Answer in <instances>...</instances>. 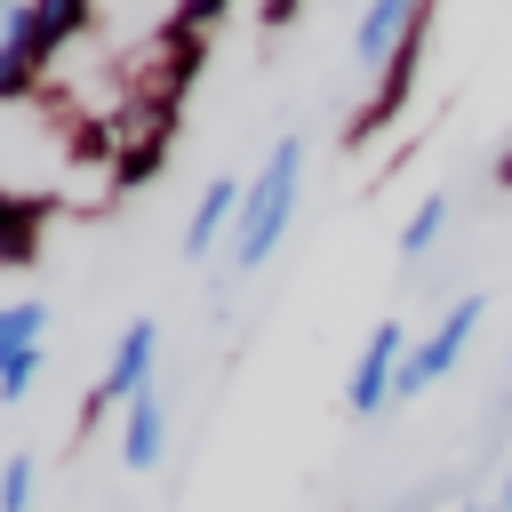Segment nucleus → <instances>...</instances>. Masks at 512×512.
Wrapping results in <instances>:
<instances>
[{"label": "nucleus", "instance_id": "obj_9", "mask_svg": "<svg viewBox=\"0 0 512 512\" xmlns=\"http://www.w3.org/2000/svg\"><path fill=\"white\" fill-rule=\"evenodd\" d=\"M48 216H56V192H0V264H32Z\"/></svg>", "mask_w": 512, "mask_h": 512}, {"label": "nucleus", "instance_id": "obj_13", "mask_svg": "<svg viewBox=\"0 0 512 512\" xmlns=\"http://www.w3.org/2000/svg\"><path fill=\"white\" fill-rule=\"evenodd\" d=\"M0 512H32V456L24 448L0 464Z\"/></svg>", "mask_w": 512, "mask_h": 512}, {"label": "nucleus", "instance_id": "obj_3", "mask_svg": "<svg viewBox=\"0 0 512 512\" xmlns=\"http://www.w3.org/2000/svg\"><path fill=\"white\" fill-rule=\"evenodd\" d=\"M480 312H488V296H456V304H448V312H440V320L408 344V360H400V384H392V392H400V400H416L424 384H440V376L464 360V344H472Z\"/></svg>", "mask_w": 512, "mask_h": 512}, {"label": "nucleus", "instance_id": "obj_5", "mask_svg": "<svg viewBox=\"0 0 512 512\" xmlns=\"http://www.w3.org/2000/svg\"><path fill=\"white\" fill-rule=\"evenodd\" d=\"M88 24H96V8H88V0H16V8H0V40H8V48H24L40 72H48V64H56V48H64V40H80Z\"/></svg>", "mask_w": 512, "mask_h": 512}, {"label": "nucleus", "instance_id": "obj_6", "mask_svg": "<svg viewBox=\"0 0 512 512\" xmlns=\"http://www.w3.org/2000/svg\"><path fill=\"white\" fill-rule=\"evenodd\" d=\"M400 360H408L400 320H376L368 344H360V360H352V376H344V408H352V416H376V408L392 400V384H400Z\"/></svg>", "mask_w": 512, "mask_h": 512}, {"label": "nucleus", "instance_id": "obj_1", "mask_svg": "<svg viewBox=\"0 0 512 512\" xmlns=\"http://www.w3.org/2000/svg\"><path fill=\"white\" fill-rule=\"evenodd\" d=\"M296 184H304V136H280V144L264 152L256 184H248V200H240V224H232V264H240V272L280 248V232H288V216H296Z\"/></svg>", "mask_w": 512, "mask_h": 512}, {"label": "nucleus", "instance_id": "obj_8", "mask_svg": "<svg viewBox=\"0 0 512 512\" xmlns=\"http://www.w3.org/2000/svg\"><path fill=\"white\" fill-rule=\"evenodd\" d=\"M416 16H424V0H376V8H360V24H352V56L360 64H392V48L416 32Z\"/></svg>", "mask_w": 512, "mask_h": 512}, {"label": "nucleus", "instance_id": "obj_7", "mask_svg": "<svg viewBox=\"0 0 512 512\" xmlns=\"http://www.w3.org/2000/svg\"><path fill=\"white\" fill-rule=\"evenodd\" d=\"M40 336H48V304L24 296V304H0V400H24L32 376H40Z\"/></svg>", "mask_w": 512, "mask_h": 512}, {"label": "nucleus", "instance_id": "obj_15", "mask_svg": "<svg viewBox=\"0 0 512 512\" xmlns=\"http://www.w3.org/2000/svg\"><path fill=\"white\" fill-rule=\"evenodd\" d=\"M496 512H512V472H504V488H496Z\"/></svg>", "mask_w": 512, "mask_h": 512}, {"label": "nucleus", "instance_id": "obj_10", "mask_svg": "<svg viewBox=\"0 0 512 512\" xmlns=\"http://www.w3.org/2000/svg\"><path fill=\"white\" fill-rule=\"evenodd\" d=\"M240 200H248V184H232V176H216L200 200H192V224H184V256H208L232 224H240Z\"/></svg>", "mask_w": 512, "mask_h": 512}, {"label": "nucleus", "instance_id": "obj_11", "mask_svg": "<svg viewBox=\"0 0 512 512\" xmlns=\"http://www.w3.org/2000/svg\"><path fill=\"white\" fill-rule=\"evenodd\" d=\"M160 448H168V408H160V384H152L144 400H128L120 456H128V472H152V464H160Z\"/></svg>", "mask_w": 512, "mask_h": 512}, {"label": "nucleus", "instance_id": "obj_2", "mask_svg": "<svg viewBox=\"0 0 512 512\" xmlns=\"http://www.w3.org/2000/svg\"><path fill=\"white\" fill-rule=\"evenodd\" d=\"M152 360H160V328H152V320H128V328H120V344H112V360H104V376H96V384H88V400H80V432H96V416H104V408L144 400V392H152Z\"/></svg>", "mask_w": 512, "mask_h": 512}, {"label": "nucleus", "instance_id": "obj_14", "mask_svg": "<svg viewBox=\"0 0 512 512\" xmlns=\"http://www.w3.org/2000/svg\"><path fill=\"white\" fill-rule=\"evenodd\" d=\"M496 184H512V144H504V152H496Z\"/></svg>", "mask_w": 512, "mask_h": 512}, {"label": "nucleus", "instance_id": "obj_4", "mask_svg": "<svg viewBox=\"0 0 512 512\" xmlns=\"http://www.w3.org/2000/svg\"><path fill=\"white\" fill-rule=\"evenodd\" d=\"M424 40H432V8L416 16V32L392 48V64L376 72V88H368V104L352 112V128H344V144H368V136H384L400 112H408V96H416V72H424Z\"/></svg>", "mask_w": 512, "mask_h": 512}, {"label": "nucleus", "instance_id": "obj_12", "mask_svg": "<svg viewBox=\"0 0 512 512\" xmlns=\"http://www.w3.org/2000/svg\"><path fill=\"white\" fill-rule=\"evenodd\" d=\"M440 224H448V192H424V200H416V216L400 224V256H424V248L440 240Z\"/></svg>", "mask_w": 512, "mask_h": 512}]
</instances>
